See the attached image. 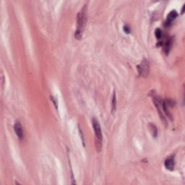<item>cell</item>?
<instances>
[{"label":"cell","instance_id":"1","mask_svg":"<svg viewBox=\"0 0 185 185\" xmlns=\"http://www.w3.org/2000/svg\"><path fill=\"white\" fill-rule=\"evenodd\" d=\"M87 22V6L85 5L82 9L80 10L77 14V21L76 31L75 33V37L77 40H80L83 37V32H84L85 25Z\"/></svg>","mask_w":185,"mask_h":185},{"label":"cell","instance_id":"2","mask_svg":"<svg viewBox=\"0 0 185 185\" xmlns=\"http://www.w3.org/2000/svg\"><path fill=\"white\" fill-rule=\"evenodd\" d=\"M92 124L95 136V148H96L98 152H101L103 142V135L102 132H101V125L99 124L98 121L95 118L92 119Z\"/></svg>","mask_w":185,"mask_h":185},{"label":"cell","instance_id":"3","mask_svg":"<svg viewBox=\"0 0 185 185\" xmlns=\"http://www.w3.org/2000/svg\"><path fill=\"white\" fill-rule=\"evenodd\" d=\"M138 68V74L140 76L146 77L148 75L149 71H150V66H149V62L146 58H144L141 61L140 64L137 67Z\"/></svg>","mask_w":185,"mask_h":185},{"label":"cell","instance_id":"4","mask_svg":"<svg viewBox=\"0 0 185 185\" xmlns=\"http://www.w3.org/2000/svg\"><path fill=\"white\" fill-rule=\"evenodd\" d=\"M14 130H15L16 135H17V136L18 137L20 140H23L24 138L23 127H22L20 122L19 121H16V122L15 123V125H14Z\"/></svg>","mask_w":185,"mask_h":185},{"label":"cell","instance_id":"5","mask_svg":"<svg viewBox=\"0 0 185 185\" xmlns=\"http://www.w3.org/2000/svg\"><path fill=\"white\" fill-rule=\"evenodd\" d=\"M178 16V13L176 10H172L168 13V15H167V18L166 20V23H165V25H166V27H169L171 25H172L173 22L175 19L176 18V17Z\"/></svg>","mask_w":185,"mask_h":185},{"label":"cell","instance_id":"6","mask_svg":"<svg viewBox=\"0 0 185 185\" xmlns=\"http://www.w3.org/2000/svg\"><path fill=\"white\" fill-rule=\"evenodd\" d=\"M164 166L169 171H173L175 166V161L174 158L173 156H171L169 158H168L165 161Z\"/></svg>","mask_w":185,"mask_h":185},{"label":"cell","instance_id":"7","mask_svg":"<svg viewBox=\"0 0 185 185\" xmlns=\"http://www.w3.org/2000/svg\"><path fill=\"white\" fill-rule=\"evenodd\" d=\"M172 43H173V40H172V38H170V39H168V40H167L166 43H165V45H164V52L166 53V54H168L169 53L171 49H172Z\"/></svg>","mask_w":185,"mask_h":185},{"label":"cell","instance_id":"8","mask_svg":"<svg viewBox=\"0 0 185 185\" xmlns=\"http://www.w3.org/2000/svg\"><path fill=\"white\" fill-rule=\"evenodd\" d=\"M111 109H112V112H114L117 109V97L115 92L113 94L112 97V106H111Z\"/></svg>","mask_w":185,"mask_h":185},{"label":"cell","instance_id":"9","mask_svg":"<svg viewBox=\"0 0 185 185\" xmlns=\"http://www.w3.org/2000/svg\"><path fill=\"white\" fill-rule=\"evenodd\" d=\"M150 130H151V132H152L153 135H154L155 138L157 137V132H157L156 127L155 126L154 124H150Z\"/></svg>","mask_w":185,"mask_h":185},{"label":"cell","instance_id":"10","mask_svg":"<svg viewBox=\"0 0 185 185\" xmlns=\"http://www.w3.org/2000/svg\"><path fill=\"white\" fill-rule=\"evenodd\" d=\"M155 34H156V37L158 39H160L162 37V31H161L160 28H157L155 31Z\"/></svg>","mask_w":185,"mask_h":185},{"label":"cell","instance_id":"11","mask_svg":"<svg viewBox=\"0 0 185 185\" xmlns=\"http://www.w3.org/2000/svg\"><path fill=\"white\" fill-rule=\"evenodd\" d=\"M123 29H124V31L126 33H127V34H129V33H130V27H129V25H125L124 28H123Z\"/></svg>","mask_w":185,"mask_h":185}]
</instances>
